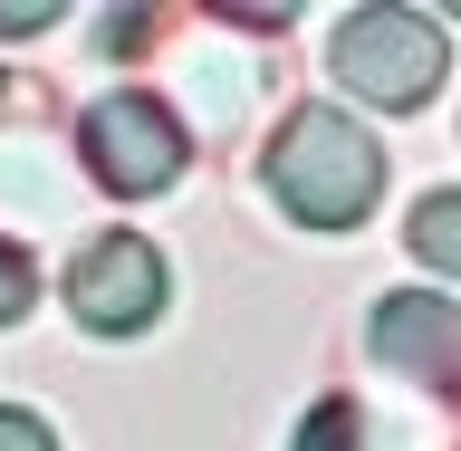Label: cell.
Segmentation results:
<instances>
[{"label":"cell","mask_w":461,"mask_h":451,"mask_svg":"<svg viewBox=\"0 0 461 451\" xmlns=\"http://www.w3.org/2000/svg\"><path fill=\"white\" fill-rule=\"evenodd\" d=\"M29 298H39V269H29V250L0 230V327H20V317H29Z\"/></svg>","instance_id":"8"},{"label":"cell","mask_w":461,"mask_h":451,"mask_svg":"<svg viewBox=\"0 0 461 451\" xmlns=\"http://www.w3.org/2000/svg\"><path fill=\"white\" fill-rule=\"evenodd\" d=\"M366 356L394 384L432 403H461V298H432V288H384L366 317Z\"/></svg>","instance_id":"5"},{"label":"cell","mask_w":461,"mask_h":451,"mask_svg":"<svg viewBox=\"0 0 461 451\" xmlns=\"http://www.w3.org/2000/svg\"><path fill=\"white\" fill-rule=\"evenodd\" d=\"M0 451H58V432L29 413V403H0Z\"/></svg>","instance_id":"9"},{"label":"cell","mask_w":461,"mask_h":451,"mask_svg":"<svg viewBox=\"0 0 461 451\" xmlns=\"http://www.w3.org/2000/svg\"><path fill=\"white\" fill-rule=\"evenodd\" d=\"M259 173H269V202L298 230H356L384 202V144L346 106H288Z\"/></svg>","instance_id":"1"},{"label":"cell","mask_w":461,"mask_h":451,"mask_svg":"<svg viewBox=\"0 0 461 451\" xmlns=\"http://www.w3.org/2000/svg\"><path fill=\"white\" fill-rule=\"evenodd\" d=\"M403 250L423 259V269H442V279H461V183H442V193L413 202V221H403Z\"/></svg>","instance_id":"6"},{"label":"cell","mask_w":461,"mask_h":451,"mask_svg":"<svg viewBox=\"0 0 461 451\" xmlns=\"http://www.w3.org/2000/svg\"><path fill=\"white\" fill-rule=\"evenodd\" d=\"M442 68H452V29L432 10H346L337 39H327V77L356 86L384 115H413L442 86Z\"/></svg>","instance_id":"2"},{"label":"cell","mask_w":461,"mask_h":451,"mask_svg":"<svg viewBox=\"0 0 461 451\" xmlns=\"http://www.w3.org/2000/svg\"><path fill=\"white\" fill-rule=\"evenodd\" d=\"M58 20V0H0V39H39Z\"/></svg>","instance_id":"10"},{"label":"cell","mask_w":461,"mask_h":451,"mask_svg":"<svg viewBox=\"0 0 461 451\" xmlns=\"http://www.w3.org/2000/svg\"><path fill=\"white\" fill-rule=\"evenodd\" d=\"M68 317L77 327H96V337H135V327H154L173 298V269L164 250L144 240V230H96V240H77V259H68Z\"/></svg>","instance_id":"4"},{"label":"cell","mask_w":461,"mask_h":451,"mask_svg":"<svg viewBox=\"0 0 461 451\" xmlns=\"http://www.w3.org/2000/svg\"><path fill=\"white\" fill-rule=\"evenodd\" d=\"M288 451H366V413H356L346 394H327L308 423H298V442H288Z\"/></svg>","instance_id":"7"},{"label":"cell","mask_w":461,"mask_h":451,"mask_svg":"<svg viewBox=\"0 0 461 451\" xmlns=\"http://www.w3.org/2000/svg\"><path fill=\"white\" fill-rule=\"evenodd\" d=\"M77 144H86V173L106 183V193H164L173 173H183V115L173 96L154 86H106L96 106L77 115Z\"/></svg>","instance_id":"3"},{"label":"cell","mask_w":461,"mask_h":451,"mask_svg":"<svg viewBox=\"0 0 461 451\" xmlns=\"http://www.w3.org/2000/svg\"><path fill=\"white\" fill-rule=\"evenodd\" d=\"M10 96H20V77H0V106H10Z\"/></svg>","instance_id":"11"}]
</instances>
